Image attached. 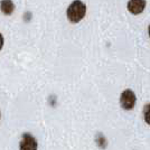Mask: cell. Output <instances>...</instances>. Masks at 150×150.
<instances>
[{"label": "cell", "mask_w": 150, "mask_h": 150, "mask_svg": "<svg viewBox=\"0 0 150 150\" xmlns=\"http://www.w3.org/2000/svg\"><path fill=\"white\" fill-rule=\"evenodd\" d=\"M88 6L82 0H73L66 8V18L71 24H79L85 18Z\"/></svg>", "instance_id": "cell-1"}, {"label": "cell", "mask_w": 150, "mask_h": 150, "mask_svg": "<svg viewBox=\"0 0 150 150\" xmlns=\"http://www.w3.org/2000/svg\"><path fill=\"white\" fill-rule=\"evenodd\" d=\"M120 106L125 110V111H131L133 108L137 104V95L134 93V91L131 88H125L123 90L119 98Z\"/></svg>", "instance_id": "cell-2"}, {"label": "cell", "mask_w": 150, "mask_h": 150, "mask_svg": "<svg viewBox=\"0 0 150 150\" xmlns=\"http://www.w3.org/2000/svg\"><path fill=\"white\" fill-rule=\"evenodd\" d=\"M18 150H39L37 138L30 132H24L19 139Z\"/></svg>", "instance_id": "cell-3"}, {"label": "cell", "mask_w": 150, "mask_h": 150, "mask_svg": "<svg viewBox=\"0 0 150 150\" xmlns=\"http://www.w3.org/2000/svg\"><path fill=\"white\" fill-rule=\"evenodd\" d=\"M146 7H147V0H128L127 2V9L133 16L142 13Z\"/></svg>", "instance_id": "cell-4"}, {"label": "cell", "mask_w": 150, "mask_h": 150, "mask_svg": "<svg viewBox=\"0 0 150 150\" xmlns=\"http://www.w3.org/2000/svg\"><path fill=\"white\" fill-rule=\"evenodd\" d=\"M16 9L13 0H0V11L5 16H11Z\"/></svg>", "instance_id": "cell-5"}, {"label": "cell", "mask_w": 150, "mask_h": 150, "mask_svg": "<svg viewBox=\"0 0 150 150\" xmlns=\"http://www.w3.org/2000/svg\"><path fill=\"white\" fill-rule=\"evenodd\" d=\"M94 142L95 146L101 150H105L109 146V140L105 137V134H103L102 132H98L94 137Z\"/></svg>", "instance_id": "cell-6"}, {"label": "cell", "mask_w": 150, "mask_h": 150, "mask_svg": "<svg viewBox=\"0 0 150 150\" xmlns=\"http://www.w3.org/2000/svg\"><path fill=\"white\" fill-rule=\"evenodd\" d=\"M142 115H144V121L146 122V125H150V103H147L144 106Z\"/></svg>", "instance_id": "cell-7"}, {"label": "cell", "mask_w": 150, "mask_h": 150, "mask_svg": "<svg viewBox=\"0 0 150 150\" xmlns=\"http://www.w3.org/2000/svg\"><path fill=\"white\" fill-rule=\"evenodd\" d=\"M4 46H5V38H4V35H2V33H0V52L2 50Z\"/></svg>", "instance_id": "cell-8"}, {"label": "cell", "mask_w": 150, "mask_h": 150, "mask_svg": "<svg viewBox=\"0 0 150 150\" xmlns=\"http://www.w3.org/2000/svg\"><path fill=\"white\" fill-rule=\"evenodd\" d=\"M148 36H149V38H150V24H149V26H148Z\"/></svg>", "instance_id": "cell-9"}, {"label": "cell", "mask_w": 150, "mask_h": 150, "mask_svg": "<svg viewBox=\"0 0 150 150\" xmlns=\"http://www.w3.org/2000/svg\"><path fill=\"white\" fill-rule=\"evenodd\" d=\"M0 121H1V111H0Z\"/></svg>", "instance_id": "cell-10"}]
</instances>
